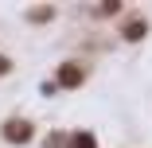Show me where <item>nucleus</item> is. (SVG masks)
Here are the masks:
<instances>
[{
    "mask_svg": "<svg viewBox=\"0 0 152 148\" xmlns=\"http://www.w3.org/2000/svg\"><path fill=\"white\" fill-rule=\"evenodd\" d=\"M4 136H12V140H27V136H31V125H27V121H12V125L4 129Z\"/></svg>",
    "mask_w": 152,
    "mask_h": 148,
    "instance_id": "nucleus-1",
    "label": "nucleus"
},
{
    "mask_svg": "<svg viewBox=\"0 0 152 148\" xmlns=\"http://www.w3.org/2000/svg\"><path fill=\"white\" fill-rule=\"evenodd\" d=\"M144 35V20H133V23H125V39H140Z\"/></svg>",
    "mask_w": 152,
    "mask_h": 148,
    "instance_id": "nucleus-2",
    "label": "nucleus"
},
{
    "mask_svg": "<svg viewBox=\"0 0 152 148\" xmlns=\"http://www.w3.org/2000/svg\"><path fill=\"white\" fill-rule=\"evenodd\" d=\"M58 78H63L66 86H74V82L82 78V70H78V66H63V74H58Z\"/></svg>",
    "mask_w": 152,
    "mask_h": 148,
    "instance_id": "nucleus-3",
    "label": "nucleus"
},
{
    "mask_svg": "<svg viewBox=\"0 0 152 148\" xmlns=\"http://www.w3.org/2000/svg\"><path fill=\"white\" fill-rule=\"evenodd\" d=\"M74 144H78V148H94V136H86V133H78V136H74Z\"/></svg>",
    "mask_w": 152,
    "mask_h": 148,
    "instance_id": "nucleus-4",
    "label": "nucleus"
},
{
    "mask_svg": "<svg viewBox=\"0 0 152 148\" xmlns=\"http://www.w3.org/2000/svg\"><path fill=\"white\" fill-rule=\"evenodd\" d=\"M0 70H8V58H0Z\"/></svg>",
    "mask_w": 152,
    "mask_h": 148,
    "instance_id": "nucleus-5",
    "label": "nucleus"
}]
</instances>
